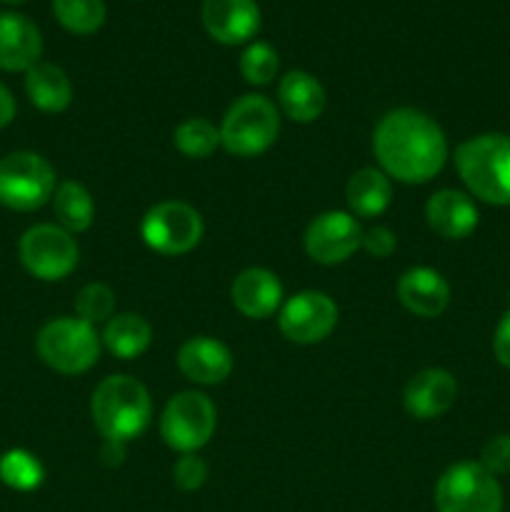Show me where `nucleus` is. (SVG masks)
Masks as SVG:
<instances>
[{"instance_id": "f257e3e1", "label": "nucleus", "mask_w": 510, "mask_h": 512, "mask_svg": "<svg viewBox=\"0 0 510 512\" xmlns=\"http://www.w3.org/2000/svg\"><path fill=\"white\" fill-rule=\"evenodd\" d=\"M373 150L383 173L405 185L428 183L448 160V140L440 125L413 108L390 110L380 118Z\"/></svg>"}, {"instance_id": "f03ea898", "label": "nucleus", "mask_w": 510, "mask_h": 512, "mask_svg": "<svg viewBox=\"0 0 510 512\" xmlns=\"http://www.w3.org/2000/svg\"><path fill=\"white\" fill-rule=\"evenodd\" d=\"M90 415L105 440L128 443L150 425L153 403L140 380L130 375H110L95 388Z\"/></svg>"}, {"instance_id": "7ed1b4c3", "label": "nucleus", "mask_w": 510, "mask_h": 512, "mask_svg": "<svg viewBox=\"0 0 510 512\" xmlns=\"http://www.w3.org/2000/svg\"><path fill=\"white\" fill-rule=\"evenodd\" d=\"M455 168L470 195L488 205H510V135L483 133L455 150Z\"/></svg>"}, {"instance_id": "20e7f679", "label": "nucleus", "mask_w": 510, "mask_h": 512, "mask_svg": "<svg viewBox=\"0 0 510 512\" xmlns=\"http://www.w3.org/2000/svg\"><path fill=\"white\" fill-rule=\"evenodd\" d=\"M280 115L265 95H243L235 100L220 123V145L238 158H255L275 143Z\"/></svg>"}, {"instance_id": "39448f33", "label": "nucleus", "mask_w": 510, "mask_h": 512, "mask_svg": "<svg viewBox=\"0 0 510 512\" xmlns=\"http://www.w3.org/2000/svg\"><path fill=\"white\" fill-rule=\"evenodd\" d=\"M40 360L55 373L78 375L93 368L100 355V338L80 318H55L40 328L35 340Z\"/></svg>"}, {"instance_id": "423d86ee", "label": "nucleus", "mask_w": 510, "mask_h": 512, "mask_svg": "<svg viewBox=\"0 0 510 512\" xmlns=\"http://www.w3.org/2000/svg\"><path fill=\"white\" fill-rule=\"evenodd\" d=\"M438 512H503V488L480 463H455L435 485Z\"/></svg>"}, {"instance_id": "0eeeda50", "label": "nucleus", "mask_w": 510, "mask_h": 512, "mask_svg": "<svg viewBox=\"0 0 510 512\" xmlns=\"http://www.w3.org/2000/svg\"><path fill=\"white\" fill-rule=\"evenodd\" d=\"M55 170L43 155L18 150L0 160V203L10 210L30 213L53 198Z\"/></svg>"}, {"instance_id": "6e6552de", "label": "nucleus", "mask_w": 510, "mask_h": 512, "mask_svg": "<svg viewBox=\"0 0 510 512\" xmlns=\"http://www.w3.org/2000/svg\"><path fill=\"white\" fill-rule=\"evenodd\" d=\"M218 413L208 395L185 390L168 400L160 418V435L178 453H195L213 438Z\"/></svg>"}, {"instance_id": "1a4fd4ad", "label": "nucleus", "mask_w": 510, "mask_h": 512, "mask_svg": "<svg viewBox=\"0 0 510 512\" xmlns=\"http://www.w3.org/2000/svg\"><path fill=\"white\" fill-rule=\"evenodd\" d=\"M145 245L160 255H185L203 238V218L198 210L180 200L153 205L140 223Z\"/></svg>"}, {"instance_id": "9d476101", "label": "nucleus", "mask_w": 510, "mask_h": 512, "mask_svg": "<svg viewBox=\"0 0 510 512\" xmlns=\"http://www.w3.org/2000/svg\"><path fill=\"white\" fill-rule=\"evenodd\" d=\"M20 263L38 280H63L78 265V243L60 225H33L18 245Z\"/></svg>"}, {"instance_id": "9b49d317", "label": "nucleus", "mask_w": 510, "mask_h": 512, "mask_svg": "<svg viewBox=\"0 0 510 512\" xmlns=\"http://www.w3.org/2000/svg\"><path fill=\"white\" fill-rule=\"evenodd\" d=\"M280 333L300 345H313L328 338L338 325V308L318 290H303L280 308Z\"/></svg>"}, {"instance_id": "f8f14e48", "label": "nucleus", "mask_w": 510, "mask_h": 512, "mask_svg": "<svg viewBox=\"0 0 510 512\" xmlns=\"http://www.w3.org/2000/svg\"><path fill=\"white\" fill-rule=\"evenodd\" d=\"M363 243V228L353 213L328 210L305 230V250L320 265L345 263Z\"/></svg>"}, {"instance_id": "ddd939ff", "label": "nucleus", "mask_w": 510, "mask_h": 512, "mask_svg": "<svg viewBox=\"0 0 510 512\" xmlns=\"http://www.w3.org/2000/svg\"><path fill=\"white\" fill-rule=\"evenodd\" d=\"M203 25L218 43H248L260 28V8L255 0H205Z\"/></svg>"}, {"instance_id": "4468645a", "label": "nucleus", "mask_w": 510, "mask_h": 512, "mask_svg": "<svg viewBox=\"0 0 510 512\" xmlns=\"http://www.w3.org/2000/svg\"><path fill=\"white\" fill-rule=\"evenodd\" d=\"M455 398H458V380L448 370L428 368L410 378L403 403L413 418L435 420L453 408Z\"/></svg>"}, {"instance_id": "2eb2a0df", "label": "nucleus", "mask_w": 510, "mask_h": 512, "mask_svg": "<svg viewBox=\"0 0 510 512\" xmlns=\"http://www.w3.org/2000/svg\"><path fill=\"white\" fill-rule=\"evenodd\" d=\"M178 368L190 383L195 385H218L233 370V353L220 340L198 335L180 345Z\"/></svg>"}, {"instance_id": "dca6fc26", "label": "nucleus", "mask_w": 510, "mask_h": 512, "mask_svg": "<svg viewBox=\"0 0 510 512\" xmlns=\"http://www.w3.org/2000/svg\"><path fill=\"white\" fill-rule=\"evenodd\" d=\"M425 220L440 238L463 240L478 228V208L468 193L445 188L430 195L428 205H425Z\"/></svg>"}, {"instance_id": "f3484780", "label": "nucleus", "mask_w": 510, "mask_h": 512, "mask_svg": "<svg viewBox=\"0 0 510 512\" xmlns=\"http://www.w3.org/2000/svg\"><path fill=\"white\" fill-rule=\"evenodd\" d=\"M398 300L418 318H438L450 303V285L438 270L418 265L400 275Z\"/></svg>"}, {"instance_id": "a211bd4d", "label": "nucleus", "mask_w": 510, "mask_h": 512, "mask_svg": "<svg viewBox=\"0 0 510 512\" xmlns=\"http://www.w3.org/2000/svg\"><path fill=\"white\" fill-rule=\"evenodd\" d=\"M233 305L245 318L263 320L270 318L283 305V285L278 275L265 268H248L235 275L230 285Z\"/></svg>"}, {"instance_id": "6ab92c4d", "label": "nucleus", "mask_w": 510, "mask_h": 512, "mask_svg": "<svg viewBox=\"0 0 510 512\" xmlns=\"http://www.w3.org/2000/svg\"><path fill=\"white\" fill-rule=\"evenodd\" d=\"M43 53V38L33 20L0 13V70H30Z\"/></svg>"}, {"instance_id": "aec40b11", "label": "nucleus", "mask_w": 510, "mask_h": 512, "mask_svg": "<svg viewBox=\"0 0 510 512\" xmlns=\"http://www.w3.org/2000/svg\"><path fill=\"white\" fill-rule=\"evenodd\" d=\"M280 108L295 123H313L325 110V90L318 80L303 70H290L278 85Z\"/></svg>"}, {"instance_id": "412c9836", "label": "nucleus", "mask_w": 510, "mask_h": 512, "mask_svg": "<svg viewBox=\"0 0 510 512\" xmlns=\"http://www.w3.org/2000/svg\"><path fill=\"white\" fill-rule=\"evenodd\" d=\"M25 93L30 103L43 113H60L73 100V85L63 68L55 63H35L25 70Z\"/></svg>"}, {"instance_id": "4be33fe9", "label": "nucleus", "mask_w": 510, "mask_h": 512, "mask_svg": "<svg viewBox=\"0 0 510 512\" xmlns=\"http://www.w3.org/2000/svg\"><path fill=\"white\" fill-rule=\"evenodd\" d=\"M345 200H348L350 213L358 218H375L388 210L393 200V185L383 170L363 168L348 180L345 188Z\"/></svg>"}, {"instance_id": "5701e85b", "label": "nucleus", "mask_w": 510, "mask_h": 512, "mask_svg": "<svg viewBox=\"0 0 510 512\" xmlns=\"http://www.w3.org/2000/svg\"><path fill=\"white\" fill-rule=\"evenodd\" d=\"M153 330H150L148 320L143 315L135 313H120L105 323L103 343L115 358L133 360L148 350Z\"/></svg>"}, {"instance_id": "b1692460", "label": "nucleus", "mask_w": 510, "mask_h": 512, "mask_svg": "<svg viewBox=\"0 0 510 512\" xmlns=\"http://www.w3.org/2000/svg\"><path fill=\"white\" fill-rule=\"evenodd\" d=\"M53 210L60 228L73 233H85L95 220V205L88 188L75 180H65L53 193Z\"/></svg>"}, {"instance_id": "393cba45", "label": "nucleus", "mask_w": 510, "mask_h": 512, "mask_svg": "<svg viewBox=\"0 0 510 512\" xmlns=\"http://www.w3.org/2000/svg\"><path fill=\"white\" fill-rule=\"evenodd\" d=\"M173 143L188 158L203 160L213 155L215 148L220 145V128H215L205 118H188L175 128Z\"/></svg>"}, {"instance_id": "a878e982", "label": "nucleus", "mask_w": 510, "mask_h": 512, "mask_svg": "<svg viewBox=\"0 0 510 512\" xmlns=\"http://www.w3.org/2000/svg\"><path fill=\"white\" fill-rule=\"evenodd\" d=\"M53 13L65 30L75 35H90L103 25V0H53Z\"/></svg>"}, {"instance_id": "bb28decb", "label": "nucleus", "mask_w": 510, "mask_h": 512, "mask_svg": "<svg viewBox=\"0 0 510 512\" xmlns=\"http://www.w3.org/2000/svg\"><path fill=\"white\" fill-rule=\"evenodd\" d=\"M45 478V470L40 465V460L35 458L28 450H8V453L0 458V480H3L8 488L20 490V493H28L35 490Z\"/></svg>"}, {"instance_id": "cd10ccee", "label": "nucleus", "mask_w": 510, "mask_h": 512, "mask_svg": "<svg viewBox=\"0 0 510 512\" xmlns=\"http://www.w3.org/2000/svg\"><path fill=\"white\" fill-rule=\"evenodd\" d=\"M278 53L268 43H250L240 55V73L250 85H268L278 75Z\"/></svg>"}, {"instance_id": "c85d7f7f", "label": "nucleus", "mask_w": 510, "mask_h": 512, "mask_svg": "<svg viewBox=\"0 0 510 512\" xmlns=\"http://www.w3.org/2000/svg\"><path fill=\"white\" fill-rule=\"evenodd\" d=\"M115 310V293L103 283H90L75 298V313L80 320L95 325L103 320L113 318Z\"/></svg>"}, {"instance_id": "c756f323", "label": "nucleus", "mask_w": 510, "mask_h": 512, "mask_svg": "<svg viewBox=\"0 0 510 512\" xmlns=\"http://www.w3.org/2000/svg\"><path fill=\"white\" fill-rule=\"evenodd\" d=\"M205 480H208V465L195 453H185L173 465V483L180 490H185V493H193V490L203 488Z\"/></svg>"}, {"instance_id": "7c9ffc66", "label": "nucleus", "mask_w": 510, "mask_h": 512, "mask_svg": "<svg viewBox=\"0 0 510 512\" xmlns=\"http://www.w3.org/2000/svg\"><path fill=\"white\" fill-rule=\"evenodd\" d=\"M480 465L495 478L510 473V435H493L480 450Z\"/></svg>"}, {"instance_id": "2f4dec72", "label": "nucleus", "mask_w": 510, "mask_h": 512, "mask_svg": "<svg viewBox=\"0 0 510 512\" xmlns=\"http://www.w3.org/2000/svg\"><path fill=\"white\" fill-rule=\"evenodd\" d=\"M360 248H363L368 255H373V258L383 260L395 253V248H398V238H395L393 230L385 228V225H375V228H370L368 233H363V243H360Z\"/></svg>"}, {"instance_id": "473e14b6", "label": "nucleus", "mask_w": 510, "mask_h": 512, "mask_svg": "<svg viewBox=\"0 0 510 512\" xmlns=\"http://www.w3.org/2000/svg\"><path fill=\"white\" fill-rule=\"evenodd\" d=\"M493 353L503 368L510 370V310L500 318L498 328L493 335Z\"/></svg>"}, {"instance_id": "72a5a7b5", "label": "nucleus", "mask_w": 510, "mask_h": 512, "mask_svg": "<svg viewBox=\"0 0 510 512\" xmlns=\"http://www.w3.org/2000/svg\"><path fill=\"white\" fill-rule=\"evenodd\" d=\"M13 118H15V98L10 95V90L0 83V130H3L5 125L13 123Z\"/></svg>"}, {"instance_id": "f704fd0d", "label": "nucleus", "mask_w": 510, "mask_h": 512, "mask_svg": "<svg viewBox=\"0 0 510 512\" xmlns=\"http://www.w3.org/2000/svg\"><path fill=\"white\" fill-rule=\"evenodd\" d=\"M100 455H103L105 465H120L125 458V443H118V440H105Z\"/></svg>"}, {"instance_id": "c9c22d12", "label": "nucleus", "mask_w": 510, "mask_h": 512, "mask_svg": "<svg viewBox=\"0 0 510 512\" xmlns=\"http://www.w3.org/2000/svg\"><path fill=\"white\" fill-rule=\"evenodd\" d=\"M0 3H8V5H18V3H23V0H0Z\"/></svg>"}]
</instances>
